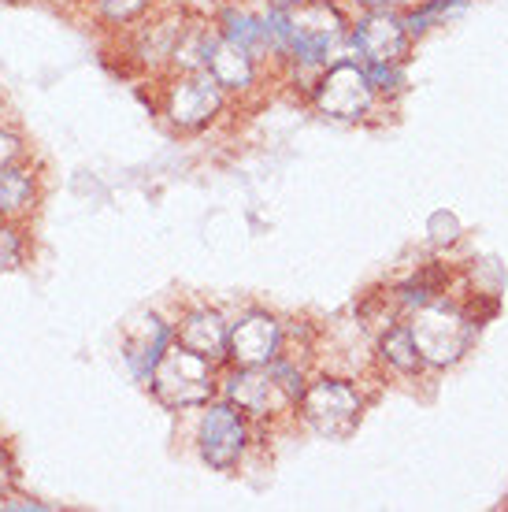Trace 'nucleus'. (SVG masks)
Wrapping results in <instances>:
<instances>
[{"instance_id": "nucleus-1", "label": "nucleus", "mask_w": 508, "mask_h": 512, "mask_svg": "<svg viewBox=\"0 0 508 512\" xmlns=\"http://www.w3.org/2000/svg\"><path fill=\"white\" fill-rule=\"evenodd\" d=\"M216 360L201 357L193 349L171 346L160 353V360L149 372V390L160 405L167 409H197V405H208V397L216 394V372H212Z\"/></svg>"}, {"instance_id": "nucleus-24", "label": "nucleus", "mask_w": 508, "mask_h": 512, "mask_svg": "<svg viewBox=\"0 0 508 512\" xmlns=\"http://www.w3.org/2000/svg\"><path fill=\"white\" fill-rule=\"evenodd\" d=\"M297 4H305V0H271V8H297Z\"/></svg>"}, {"instance_id": "nucleus-17", "label": "nucleus", "mask_w": 508, "mask_h": 512, "mask_svg": "<svg viewBox=\"0 0 508 512\" xmlns=\"http://www.w3.org/2000/svg\"><path fill=\"white\" fill-rule=\"evenodd\" d=\"M382 360L386 364H394L397 372H416L423 364L420 349H416V342H412V334H408V327H394V331L382 334Z\"/></svg>"}, {"instance_id": "nucleus-15", "label": "nucleus", "mask_w": 508, "mask_h": 512, "mask_svg": "<svg viewBox=\"0 0 508 512\" xmlns=\"http://www.w3.org/2000/svg\"><path fill=\"white\" fill-rule=\"evenodd\" d=\"M182 19H156L153 26H141L134 38V56L141 64H164L175 56V45L182 38Z\"/></svg>"}, {"instance_id": "nucleus-4", "label": "nucleus", "mask_w": 508, "mask_h": 512, "mask_svg": "<svg viewBox=\"0 0 508 512\" xmlns=\"http://www.w3.org/2000/svg\"><path fill=\"white\" fill-rule=\"evenodd\" d=\"M371 101H375V86H371L364 64L342 56V60L323 67V75L316 82L319 112H327L334 119H360L371 108Z\"/></svg>"}, {"instance_id": "nucleus-19", "label": "nucleus", "mask_w": 508, "mask_h": 512, "mask_svg": "<svg viewBox=\"0 0 508 512\" xmlns=\"http://www.w3.org/2000/svg\"><path fill=\"white\" fill-rule=\"evenodd\" d=\"M156 0H93V8H97V19L104 26H130L145 19V15L153 12Z\"/></svg>"}, {"instance_id": "nucleus-2", "label": "nucleus", "mask_w": 508, "mask_h": 512, "mask_svg": "<svg viewBox=\"0 0 508 512\" xmlns=\"http://www.w3.org/2000/svg\"><path fill=\"white\" fill-rule=\"evenodd\" d=\"M282 30H286V52L297 56V64L327 67V60H342L338 49L345 45V19L327 0H305L297 8H282Z\"/></svg>"}, {"instance_id": "nucleus-16", "label": "nucleus", "mask_w": 508, "mask_h": 512, "mask_svg": "<svg viewBox=\"0 0 508 512\" xmlns=\"http://www.w3.org/2000/svg\"><path fill=\"white\" fill-rule=\"evenodd\" d=\"M212 41H216V30H208V26H186L175 45L171 64H175L178 71H204V60H208Z\"/></svg>"}, {"instance_id": "nucleus-18", "label": "nucleus", "mask_w": 508, "mask_h": 512, "mask_svg": "<svg viewBox=\"0 0 508 512\" xmlns=\"http://www.w3.org/2000/svg\"><path fill=\"white\" fill-rule=\"evenodd\" d=\"M30 238L23 231V219H0V271L26 264Z\"/></svg>"}, {"instance_id": "nucleus-12", "label": "nucleus", "mask_w": 508, "mask_h": 512, "mask_svg": "<svg viewBox=\"0 0 508 512\" xmlns=\"http://www.w3.org/2000/svg\"><path fill=\"white\" fill-rule=\"evenodd\" d=\"M204 71L216 78L219 90H245L256 75V56L253 52H245L238 41L223 38L216 34L212 41V49H208V60H204Z\"/></svg>"}, {"instance_id": "nucleus-22", "label": "nucleus", "mask_w": 508, "mask_h": 512, "mask_svg": "<svg viewBox=\"0 0 508 512\" xmlns=\"http://www.w3.org/2000/svg\"><path fill=\"white\" fill-rule=\"evenodd\" d=\"M15 483H19V472H15V457H12V449L0 442V501L12 494Z\"/></svg>"}, {"instance_id": "nucleus-14", "label": "nucleus", "mask_w": 508, "mask_h": 512, "mask_svg": "<svg viewBox=\"0 0 508 512\" xmlns=\"http://www.w3.org/2000/svg\"><path fill=\"white\" fill-rule=\"evenodd\" d=\"M38 205V175L30 164L0 167V219H23Z\"/></svg>"}, {"instance_id": "nucleus-8", "label": "nucleus", "mask_w": 508, "mask_h": 512, "mask_svg": "<svg viewBox=\"0 0 508 512\" xmlns=\"http://www.w3.org/2000/svg\"><path fill=\"white\" fill-rule=\"evenodd\" d=\"M353 49L364 64H401L408 52V26L386 8H375L356 23Z\"/></svg>"}, {"instance_id": "nucleus-13", "label": "nucleus", "mask_w": 508, "mask_h": 512, "mask_svg": "<svg viewBox=\"0 0 508 512\" xmlns=\"http://www.w3.org/2000/svg\"><path fill=\"white\" fill-rule=\"evenodd\" d=\"M227 334H230V327L216 308H201V312H193V316L182 320V327L175 331V342L193 349V353H201V357H208V360H219V357H227Z\"/></svg>"}, {"instance_id": "nucleus-11", "label": "nucleus", "mask_w": 508, "mask_h": 512, "mask_svg": "<svg viewBox=\"0 0 508 512\" xmlns=\"http://www.w3.org/2000/svg\"><path fill=\"white\" fill-rule=\"evenodd\" d=\"M227 401H234L242 412L249 416H267L271 409H279V405H290V397L275 383V375L271 368H242V372L234 375L227 383Z\"/></svg>"}, {"instance_id": "nucleus-10", "label": "nucleus", "mask_w": 508, "mask_h": 512, "mask_svg": "<svg viewBox=\"0 0 508 512\" xmlns=\"http://www.w3.org/2000/svg\"><path fill=\"white\" fill-rule=\"evenodd\" d=\"M171 342H175V331L160 316H138V320L130 323L127 334H123V360L134 372V379H149L153 364Z\"/></svg>"}, {"instance_id": "nucleus-6", "label": "nucleus", "mask_w": 508, "mask_h": 512, "mask_svg": "<svg viewBox=\"0 0 508 512\" xmlns=\"http://www.w3.org/2000/svg\"><path fill=\"white\" fill-rule=\"evenodd\" d=\"M245 442H249V431H245V416L234 401H219L204 412L201 431H197V446H201V457L208 468L216 472H230L234 464L242 461Z\"/></svg>"}, {"instance_id": "nucleus-3", "label": "nucleus", "mask_w": 508, "mask_h": 512, "mask_svg": "<svg viewBox=\"0 0 508 512\" xmlns=\"http://www.w3.org/2000/svg\"><path fill=\"white\" fill-rule=\"evenodd\" d=\"M408 334L420 349V357L431 360V364H453L471 346V323L460 312L434 305V301L416 308Z\"/></svg>"}, {"instance_id": "nucleus-5", "label": "nucleus", "mask_w": 508, "mask_h": 512, "mask_svg": "<svg viewBox=\"0 0 508 512\" xmlns=\"http://www.w3.org/2000/svg\"><path fill=\"white\" fill-rule=\"evenodd\" d=\"M301 412L319 435L345 438L360 420V394L345 379H319L301 394Z\"/></svg>"}, {"instance_id": "nucleus-9", "label": "nucleus", "mask_w": 508, "mask_h": 512, "mask_svg": "<svg viewBox=\"0 0 508 512\" xmlns=\"http://www.w3.org/2000/svg\"><path fill=\"white\" fill-rule=\"evenodd\" d=\"M279 349H282V327L267 312L245 316L227 334V357L238 368H264V364H271V360L279 357Z\"/></svg>"}, {"instance_id": "nucleus-25", "label": "nucleus", "mask_w": 508, "mask_h": 512, "mask_svg": "<svg viewBox=\"0 0 508 512\" xmlns=\"http://www.w3.org/2000/svg\"><path fill=\"white\" fill-rule=\"evenodd\" d=\"M4 4H23V0H4Z\"/></svg>"}, {"instance_id": "nucleus-7", "label": "nucleus", "mask_w": 508, "mask_h": 512, "mask_svg": "<svg viewBox=\"0 0 508 512\" xmlns=\"http://www.w3.org/2000/svg\"><path fill=\"white\" fill-rule=\"evenodd\" d=\"M223 108V90L208 71H182L178 82H171L164 101V116L178 130H201L219 116Z\"/></svg>"}, {"instance_id": "nucleus-20", "label": "nucleus", "mask_w": 508, "mask_h": 512, "mask_svg": "<svg viewBox=\"0 0 508 512\" xmlns=\"http://www.w3.org/2000/svg\"><path fill=\"white\" fill-rule=\"evenodd\" d=\"M442 282H445V271L442 268H427L420 271L416 279H408L401 290H397V297L405 301V305H427V301H434L438 297V290H442Z\"/></svg>"}, {"instance_id": "nucleus-23", "label": "nucleus", "mask_w": 508, "mask_h": 512, "mask_svg": "<svg viewBox=\"0 0 508 512\" xmlns=\"http://www.w3.org/2000/svg\"><path fill=\"white\" fill-rule=\"evenodd\" d=\"M360 4H368V8H390V4H405V0H360Z\"/></svg>"}, {"instance_id": "nucleus-21", "label": "nucleus", "mask_w": 508, "mask_h": 512, "mask_svg": "<svg viewBox=\"0 0 508 512\" xmlns=\"http://www.w3.org/2000/svg\"><path fill=\"white\" fill-rule=\"evenodd\" d=\"M26 141L15 134V130L0 127V167H12V164H26Z\"/></svg>"}]
</instances>
